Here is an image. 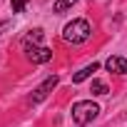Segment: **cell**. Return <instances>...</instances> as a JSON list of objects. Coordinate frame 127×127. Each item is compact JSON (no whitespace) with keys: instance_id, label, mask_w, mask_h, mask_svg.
<instances>
[{"instance_id":"cell-1","label":"cell","mask_w":127,"mask_h":127,"mask_svg":"<svg viewBox=\"0 0 127 127\" xmlns=\"http://www.w3.org/2000/svg\"><path fill=\"white\" fill-rule=\"evenodd\" d=\"M92 35V28L85 18H77L72 23H67L65 28H62V40L65 42H72V45H80V42H87Z\"/></svg>"},{"instance_id":"cell-2","label":"cell","mask_w":127,"mask_h":127,"mask_svg":"<svg viewBox=\"0 0 127 127\" xmlns=\"http://www.w3.org/2000/svg\"><path fill=\"white\" fill-rule=\"evenodd\" d=\"M97 115H100V107H97L92 100H80V102L72 105V120H75V125H80V127L90 125Z\"/></svg>"},{"instance_id":"cell-3","label":"cell","mask_w":127,"mask_h":127,"mask_svg":"<svg viewBox=\"0 0 127 127\" xmlns=\"http://www.w3.org/2000/svg\"><path fill=\"white\" fill-rule=\"evenodd\" d=\"M57 80H60L57 75H50V77H47V80H45V82H42V85H40V87H37L32 95H30V100H28V102H30V105H37V102H42V100H45V97H47V95L55 90Z\"/></svg>"},{"instance_id":"cell-4","label":"cell","mask_w":127,"mask_h":127,"mask_svg":"<svg viewBox=\"0 0 127 127\" xmlns=\"http://www.w3.org/2000/svg\"><path fill=\"white\" fill-rule=\"evenodd\" d=\"M25 52H28V60H32L35 65H45V62L52 60V50H50V47H42V45H37V47H28Z\"/></svg>"},{"instance_id":"cell-5","label":"cell","mask_w":127,"mask_h":127,"mask_svg":"<svg viewBox=\"0 0 127 127\" xmlns=\"http://www.w3.org/2000/svg\"><path fill=\"white\" fill-rule=\"evenodd\" d=\"M105 67H107L110 72H117V75H125V72H127V57H117V55H112V57H107V62H105Z\"/></svg>"},{"instance_id":"cell-6","label":"cell","mask_w":127,"mask_h":127,"mask_svg":"<svg viewBox=\"0 0 127 127\" xmlns=\"http://www.w3.org/2000/svg\"><path fill=\"white\" fill-rule=\"evenodd\" d=\"M100 70V62H92V65H87V67H82L80 72H75L72 75V82L75 85H80V82H85L87 77H92V72H97Z\"/></svg>"},{"instance_id":"cell-7","label":"cell","mask_w":127,"mask_h":127,"mask_svg":"<svg viewBox=\"0 0 127 127\" xmlns=\"http://www.w3.org/2000/svg\"><path fill=\"white\" fill-rule=\"evenodd\" d=\"M40 42H42V30H40V28H35V30H30V35H28V37L23 40V45H25V50H28V47H37Z\"/></svg>"},{"instance_id":"cell-8","label":"cell","mask_w":127,"mask_h":127,"mask_svg":"<svg viewBox=\"0 0 127 127\" xmlns=\"http://www.w3.org/2000/svg\"><path fill=\"white\" fill-rule=\"evenodd\" d=\"M75 3H77V0H55L52 10H55V13H67V10H70Z\"/></svg>"},{"instance_id":"cell-9","label":"cell","mask_w":127,"mask_h":127,"mask_svg":"<svg viewBox=\"0 0 127 127\" xmlns=\"http://www.w3.org/2000/svg\"><path fill=\"white\" fill-rule=\"evenodd\" d=\"M92 95H107V85L102 80H92V87H90Z\"/></svg>"},{"instance_id":"cell-10","label":"cell","mask_w":127,"mask_h":127,"mask_svg":"<svg viewBox=\"0 0 127 127\" xmlns=\"http://www.w3.org/2000/svg\"><path fill=\"white\" fill-rule=\"evenodd\" d=\"M25 3H28V0H10L13 13H23V10H25Z\"/></svg>"},{"instance_id":"cell-11","label":"cell","mask_w":127,"mask_h":127,"mask_svg":"<svg viewBox=\"0 0 127 127\" xmlns=\"http://www.w3.org/2000/svg\"><path fill=\"white\" fill-rule=\"evenodd\" d=\"M10 25H13V23H10V20H5V23H0V32H3V30H5V28H10Z\"/></svg>"}]
</instances>
